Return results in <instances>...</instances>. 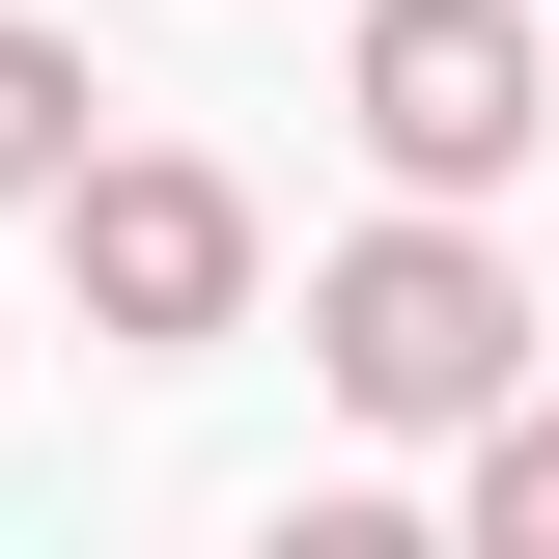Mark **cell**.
<instances>
[{
    "label": "cell",
    "instance_id": "obj_1",
    "mask_svg": "<svg viewBox=\"0 0 559 559\" xmlns=\"http://www.w3.org/2000/svg\"><path fill=\"white\" fill-rule=\"evenodd\" d=\"M308 364H336V419L448 448L476 392H532V280H503L448 197H419V224H364V252H308Z\"/></svg>",
    "mask_w": 559,
    "mask_h": 559
},
{
    "label": "cell",
    "instance_id": "obj_2",
    "mask_svg": "<svg viewBox=\"0 0 559 559\" xmlns=\"http://www.w3.org/2000/svg\"><path fill=\"white\" fill-rule=\"evenodd\" d=\"M57 280H84V336H224V308H252V197H224V168H168V140H84L57 168Z\"/></svg>",
    "mask_w": 559,
    "mask_h": 559
},
{
    "label": "cell",
    "instance_id": "obj_3",
    "mask_svg": "<svg viewBox=\"0 0 559 559\" xmlns=\"http://www.w3.org/2000/svg\"><path fill=\"white\" fill-rule=\"evenodd\" d=\"M532 0H364V168L392 197H503L532 168Z\"/></svg>",
    "mask_w": 559,
    "mask_h": 559
},
{
    "label": "cell",
    "instance_id": "obj_4",
    "mask_svg": "<svg viewBox=\"0 0 559 559\" xmlns=\"http://www.w3.org/2000/svg\"><path fill=\"white\" fill-rule=\"evenodd\" d=\"M84 140H112V84H84V57H57V28H0V197H57Z\"/></svg>",
    "mask_w": 559,
    "mask_h": 559
},
{
    "label": "cell",
    "instance_id": "obj_5",
    "mask_svg": "<svg viewBox=\"0 0 559 559\" xmlns=\"http://www.w3.org/2000/svg\"><path fill=\"white\" fill-rule=\"evenodd\" d=\"M448 448H476V559H559V419H532V392H476Z\"/></svg>",
    "mask_w": 559,
    "mask_h": 559
}]
</instances>
